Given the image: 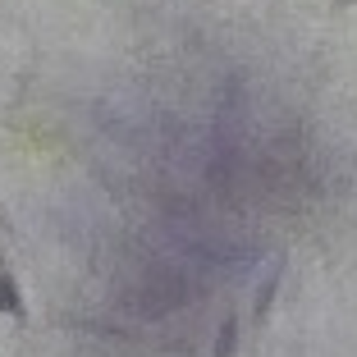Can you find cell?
Returning a JSON list of instances; mask_svg holds the SVG:
<instances>
[{
  "mask_svg": "<svg viewBox=\"0 0 357 357\" xmlns=\"http://www.w3.org/2000/svg\"><path fill=\"white\" fill-rule=\"evenodd\" d=\"M284 275H289V252H280L271 261V271H266V280L257 284V298H252V326L261 330L266 321H271V312H275V298H280V289H284Z\"/></svg>",
  "mask_w": 357,
  "mask_h": 357,
  "instance_id": "1",
  "label": "cell"
},
{
  "mask_svg": "<svg viewBox=\"0 0 357 357\" xmlns=\"http://www.w3.org/2000/svg\"><path fill=\"white\" fill-rule=\"evenodd\" d=\"M238 353V312H225L220 330H215V348H211V357H234Z\"/></svg>",
  "mask_w": 357,
  "mask_h": 357,
  "instance_id": "2",
  "label": "cell"
},
{
  "mask_svg": "<svg viewBox=\"0 0 357 357\" xmlns=\"http://www.w3.org/2000/svg\"><path fill=\"white\" fill-rule=\"evenodd\" d=\"M0 303L10 307V316H14V321H28V303H23L19 280H14L10 271H0Z\"/></svg>",
  "mask_w": 357,
  "mask_h": 357,
  "instance_id": "3",
  "label": "cell"
},
{
  "mask_svg": "<svg viewBox=\"0 0 357 357\" xmlns=\"http://www.w3.org/2000/svg\"><path fill=\"white\" fill-rule=\"evenodd\" d=\"M348 5H357V0H335V10H348Z\"/></svg>",
  "mask_w": 357,
  "mask_h": 357,
  "instance_id": "4",
  "label": "cell"
},
{
  "mask_svg": "<svg viewBox=\"0 0 357 357\" xmlns=\"http://www.w3.org/2000/svg\"><path fill=\"white\" fill-rule=\"evenodd\" d=\"M0 316H10V307H5V303H0Z\"/></svg>",
  "mask_w": 357,
  "mask_h": 357,
  "instance_id": "5",
  "label": "cell"
}]
</instances>
